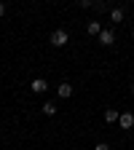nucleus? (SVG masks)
<instances>
[{
    "label": "nucleus",
    "mask_w": 134,
    "mask_h": 150,
    "mask_svg": "<svg viewBox=\"0 0 134 150\" xmlns=\"http://www.w3.org/2000/svg\"><path fill=\"white\" fill-rule=\"evenodd\" d=\"M67 40H70V35H67V30H54V32H51V43H54L56 48H62V46H67Z\"/></svg>",
    "instance_id": "f257e3e1"
},
{
    "label": "nucleus",
    "mask_w": 134,
    "mask_h": 150,
    "mask_svg": "<svg viewBox=\"0 0 134 150\" xmlns=\"http://www.w3.org/2000/svg\"><path fill=\"white\" fill-rule=\"evenodd\" d=\"M118 126H121V129H134V115H131V112H121Z\"/></svg>",
    "instance_id": "f03ea898"
},
{
    "label": "nucleus",
    "mask_w": 134,
    "mask_h": 150,
    "mask_svg": "<svg viewBox=\"0 0 134 150\" xmlns=\"http://www.w3.org/2000/svg\"><path fill=\"white\" fill-rule=\"evenodd\" d=\"M99 43H102V46H113V43H116V32H113V30H102Z\"/></svg>",
    "instance_id": "7ed1b4c3"
},
{
    "label": "nucleus",
    "mask_w": 134,
    "mask_h": 150,
    "mask_svg": "<svg viewBox=\"0 0 134 150\" xmlns=\"http://www.w3.org/2000/svg\"><path fill=\"white\" fill-rule=\"evenodd\" d=\"M56 94H59L62 99H70L72 97V86L70 83H59V86H56Z\"/></svg>",
    "instance_id": "20e7f679"
},
{
    "label": "nucleus",
    "mask_w": 134,
    "mask_h": 150,
    "mask_svg": "<svg viewBox=\"0 0 134 150\" xmlns=\"http://www.w3.org/2000/svg\"><path fill=\"white\" fill-rule=\"evenodd\" d=\"M43 91H48V83L43 78H35L32 81V94H43Z\"/></svg>",
    "instance_id": "39448f33"
},
{
    "label": "nucleus",
    "mask_w": 134,
    "mask_h": 150,
    "mask_svg": "<svg viewBox=\"0 0 134 150\" xmlns=\"http://www.w3.org/2000/svg\"><path fill=\"white\" fill-rule=\"evenodd\" d=\"M118 118H121V112H118L116 107H107V110H105V121H107V123H116Z\"/></svg>",
    "instance_id": "423d86ee"
},
{
    "label": "nucleus",
    "mask_w": 134,
    "mask_h": 150,
    "mask_svg": "<svg viewBox=\"0 0 134 150\" xmlns=\"http://www.w3.org/2000/svg\"><path fill=\"white\" fill-rule=\"evenodd\" d=\"M86 32L99 38V35H102V24H99V22H89V24H86Z\"/></svg>",
    "instance_id": "0eeeda50"
},
{
    "label": "nucleus",
    "mask_w": 134,
    "mask_h": 150,
    "mask_svg": "<svg viewBox=\"0 0 134 150\" xmlns=\"http://www.w3.org/2000/svg\"><path fill=\"white\" fill-rule=\"evenodd\" d=\"M110 22L113 24H121L123 22V11L121 8H110Z\"/></svg>",
    "instance_id": "6e6552de"
},
{
    "label": "nucleus",
    "mask_w": 134,
    "mask_h": 150,
    "mask_svg": "<svg viewBox=\"0 0 134 150\" xmlns=\"http://www.w3.org/2000/svg\"><path fill=\"white\" fill-rule=\"evenodd\" d=\"M43 115H54V112H56V107H54V102H43Z\"/></svg>",
    "instance_id": "1a4fd4ad"
},
{
    "label": "nucleus",
    "mask_w": 134,
    "mask_h": 150,
    "mask_svg": "<svg viewBox=\"0 0 134 150\" xmlns=\"http://www.w3.org/2000/svg\"><path fill=\"white\" fill-rule=\"evenodd\" d=\"M94 11H97V13H105L107 11V3H102V0H97V3H94ZM110 13V11H107Z\"/></svg>",
    "instance_id": "9d476101"
},
{
    "label": "nucleus",
    "mask_w": 134,
    "mask_h": 150,
    "mask_svg": "<svg viewBox=\"0 0 134 150\" xmlns=\"http://www.w3.org/2000/svg\"><path fill=\"white\" fill-rule=\"evenodd\" d=\"M94 150H110V145H107V142H97V147H94Z\"/></svg>",
    "instance_id": "9b49d317"
},
{
    "label": "nucleus",
    "mask_w": 134,
    "mask_h": 150,
    "mask_svg": "<svg viewBox=\"0 0 134 150\" xmlns=\"http://www.w3.org/2000/svg\"><path fill=\"white\" fill-rule=\"evenodd\" d=\"M3 13H6V6H3V3H0V16H3Z\"/></svg>",
    "instance_id": "f8f14e48"
},
{
    "label": "nucleus",
    "mask_w": 134,
    "mask_h": 150,
    "mask_svg": "<svg viewBox=\"0 0 134 150\" xmlns=\"http://www.w3.org/2000/svg\"><path fill=\"white\" fill-rule=\"evenodd\" d=\"M131 94H134V86H131Z\"/></svg>",
    "instance_id": "ddd939ff"
},
{
    "label": "nucleus",
    "mask_w": 134,
    "mask_h": 150,
    "mask_svg": "<svg viewBox=\"0 0 134 150\" xmlns=\"http://www.w3.org/2000/svg\"><path fill=\"white\" fill-rule=\"evenodd\" d=\"M131 40H134V35H131Z\"/></svg>",
    "instance_id": "4468645a"
}]
</instances>
